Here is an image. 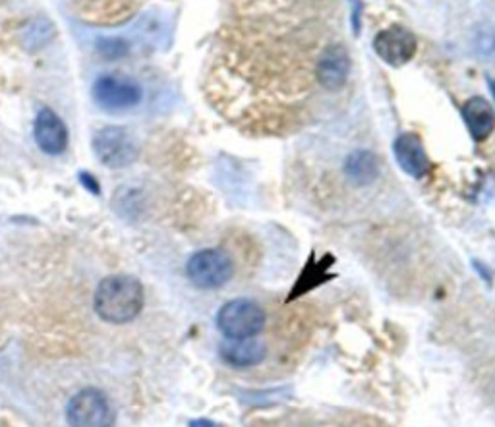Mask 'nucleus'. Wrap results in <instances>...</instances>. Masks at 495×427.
<instances>
[{
	"label": "nucleus",
	"mask_w": 495,
	"mask_h": 427,
	"mask_svg": "<svg viewBox=\"0 0 495 427\" xmlns=\"http://www.w3.org/2000/svg\"><path fill=\"white\" fill-rule=\"evenodd\" d=\"M93 306L107 323H130L144 308V286L130 274H113L99 283Z\"/></svg>",
	"instance_id": "f257e3e1"
},
{
	"label": "nucleus",
	"mask_w": 495,
	"mask_h": 427,
	"mask_svg": "<svg viewBox=\"0 0 495 427\" xmlns=\"http://www.w3.org/2000/svg\"><path fill=\"white\" fill-rule=\"evenodd\" d=\"M217 327L229 340L256 339L266 327V311L252 300H230L219 310Z\"/></svg>",
	"instance_id": "f03ea898"
},
{
	"label": "nucleus",
	"mask_w": 495,
	"mask_h": 427,
	"mask_svg": "<svg viewBox=\"0 0 495 427\" xmlns=\"http://www.w3.org/2000/svg\"><path fill=\"white\" fill-rule=\"evenodd\" d=\"M186 274L194 286L203 288V291H215L232 279L235 264L227 252L210 247V250H201L188 259Z\"/></svg>",
	"instance_id": "7ed1b4c3"
},
{
	"label": "nucleus",
	"mask_w": 495,
	"mask_h": 427,
	"mask_svg": "<svg viewBox=\"0 0 495 427\" xmlns=\"http://www.w3.org/2000/svg\"><path fill=\"white\" fill-rule=\"evenodd\" d=\"M115 408L98 389H84L72 396L66 408V420L70 427H113Z\"/></svg>",
	"instance_id": "20e7f679"
},
{
	"label": "nucleus",
	"mask_w": 495,
	"mask_h": 427,
	"mask_svg": "<svg viewBox=\"0 0 495 427\" xmlns=\"http://www.w3.org/2000/svg\"><path fill=\"white\" fill-rule=\"evenodd\" d=\"M93 151L108 169H124L137 159V145L128 130L105 126L93 135Z\"/></svg>",
	"instance_id": "39448f33"
},
{
	"label": "nucleus",
	"mask_w": 495,
	"mask_h": 427,
	"mask_svg": "<svg viewBox=\"0 0 495 427\" xmlns=\"http://www.w3.org/2000/svg\"><path fill=\"white\" fill-rule=\"evenodd\" d=\"M93 99L101 108L120 113L128 110L142 101V88L130 78H122L118 74H103L93 84Z\"/></svg>",
	"instance_id": "423d86ee"
},
{
	"label": "nucleus",
	"mask_w": 495,
	"mask_h": 427,
	"mask_svg": "<svg viewBox=\"0 0 495 427\" xmlns=\"http://www.w3.org/2000/svg\"><path fill=\"white\" fill-rule=\"evenodd\" d=\"M374 51L378 57L393 68L408 64L418 51V41L410 30L403 25H391L374 39Z\"/></svg>",
	"instance_id": "0eeeda50"
},
{
	"label": "nucleus",
	"mask_w": 495,
	"mask_h": 427,
	"mask_svg": "<svg viewBox=\"0 0 495 427\" xmlns=\"http://www.w3.org/2000/svg\"><path fill=\"white\" fill-rule=\"evenodd\" d=\"M350 54L342 45H329L318 60V79L322 88L329 91H339L341 88H345L350 76Z\"/></svg>",
	"instance_id": "6e6552de"
},
{
	"label": "nucleus",
	"mask_w": 495,
	"mask_h": 427,
	"mask_svg": "<svg viewBox=\"0 0 495 427\" xmlns=\"http://www.w3.org/2000/svg\"><path fill=\"white\" fill-rule=\"evenodd\" d=\"M33 137L39 149L47 155H61L68 145V130L64 120L51 108L39 110L33 124Z\"/></svg>",
	"instance_id": "1a4fd4ad"
},
{
	"label": "nucleus",
	"mask_w": 495,
	"mask_h": 427,
	"mask_svg": "<svg viewBox=\"0 0 495 427\" xmlns=\"http://www.w3.org/2000/svg\"><path fill=\"white\" fill-rule=\"evenodd\" d=\"M393 153L395 159L408 176L412 178H424L430 171V159L425 153V147L416 134L405 132L397 135L393 142Z\"/></svg>",
	"instance_id": "9d476101"
},
{
	"label": "nucleus",
	"mask_w": 495,
	"mask_h": 427,
	"mask_svg": "<svg viewBox=\"0 0 495 427\" xmlns=\"http://www.w3.org/2000/svg\"><path fill=\"white\" fill-rule=\"evenodd\" d=\"M462 120L474 142H486L495 130V110L486 97H472L462 105Z\"/></svg>",
	"instance_id": "9b49d317"
},
{
	"label": "nucleus",
	"mask_w": 495,
	"mask_h": 427,
	"mask_svg": "<svg viewBox=\"0 0 495 427\" xmlns=\"http://www.w3.org/2000/svg\"><path fill=\"white\" fill-rule=\"evenodd\" d=\"M333 261L335 259L332 255H325L320 261L310 259L308 264H306V267L302 269V273L298 274V279H296L293 291H291V296L286 298V302H293V300H296L300 296H304L306 292L313 291V288L322 286L323 283L332 281L333 274L329 273V267L333 265Z\"/></svg>",
	"instance_id": "f8f14e48"
},
{
	"label": "nucleus",
	"mask_w": 495,
	"mask_h": 427,
	"mask_svg": "<svg viewBox=\"0 0 495 427\" xmlns=\"http://www.w3.org/2000/svg\"><path fill=\"white\" fill-rule=\"evenodd\" d=\"M345 174L354 186H369L379 176V159L371 151L359 149L345 161Z\"/></svg>",
	"instance_id": "ddd939ff"
},
{
	"label": "nucleus",
	"mask_w": 495,
	"mask_h": 427,
	"mask_svg": "<svg viewBox=\"0 0 495 427\" xmlns=\"http://www.w3.org/2000/svg\"><path fill=\"white\" fill-rule=\"evenodd\" d=\"M223 360L235 367H250L257 366L266 357L264 342L257 339L246 340H230V344L221 348Z\"/></svg>",
	"instance_id": "4468645a"
},
{
	"label": "nucleus",
	"mask_w": 495,
	"mask_h": 427,
	"mask_svg": "<svg viewBox=\"0 0 495 427\" xmlns=\"http://www.w3.org/2000/svg\"><path fill=\"white\" fill-rule=\"evenodd\" d=\"M54 35H57V27H54V23L49 18L39 16L23 27L22 47L30 52H37L41 49H45L54 39Z\"/></svg>",
	"instance_id": "2eb2a0df"
},
{
	"label": "nucleus",
	"mask_w": 495,
	"mask_h": 427,
	"mask_svg": "<svg viewBox=\"0 0 495 427\" xmlns=\"http://www.w3.org/2000/svg\"><path fill=\"white\" fill-rule=\"evenodd\" d=\"M95 51L105 60H120L130 52V45L122 37H99L98 43H95Z\"/></svg>",
	"instance_id": "dca6fc26"
},
{
	"label": "nucleus",
	"mask_w": 495,
	"mask_h": 427,
	"mask_svg": "<svg viewBox=\"0 0 495 427\" xmlns=\"http://www.w3.org/2000/svg\"><path fill=\"white\" fill-rule=\"evenodd\" d=\"M79 181L81 182H86V188L89 191H93V194H98L99 196V186H98V181H95V178H91L88 172H81L79 174Z\"/></svg>",
	"instance_id": "f3484780"
},
{
	"label": "nucleus",
	"mask_w": 495,
	"mask_h": 427,
	"mask_svg": "<svg viewBox=\"0 0 495 427\" xmlns=\"http://www.w3.org/2000/svg\"><path fill=\"white\" fill-rule=\"evenodd\" d=\"M190 427H219V425L210 422V420H196V422L190 423Z\"/></svg>",
	"instance_id": "a211bd4d"
},
{
	"label": "nucleus",
	"mask_w": 495,
	"mask_h": 427,
	"mask_svg": "<svg viewBox=\"0 0 495 427\" xmlns=\"http://www.w3.org/2000/svg\"><path fill=\"white\" fill-rule=\"evenodd\" d=\"M488 86H490V89H491V95L495 97V81H493V79H488Z\"/></svg>",
	"instance_id": "6ab92c4d"
}]
</instances>
